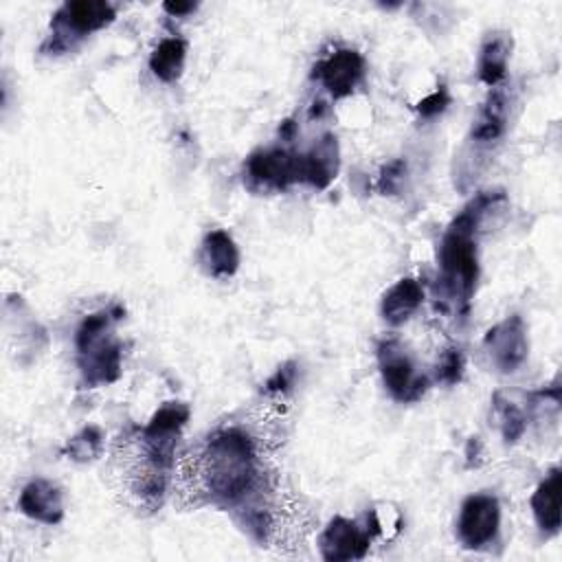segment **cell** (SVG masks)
I'll return each instance as SVG.
<instances>
[{"label": "cell", "instance_id": "obj_17", "mask_svg": "<svg viewBox=\"0 0 562 562\" xmlns=\"http://www.w3.org/2000/svg\"><path fill=\"white\" fill-rule=\"evenodd\" d=\"M512 55V37L507 33H490L481 46L479 55V77L483 83L496 88L505 72H507V61Z\"/></svg>", "mask_w": 562, "mask_h": 562}, {"label": "cell", "instance_id": "obj_11", "mask_svg": "<svg viewBox=\"0 0 562 562\" xmlns=\"http://www.w3.org/2000/svg\"><path fill=\"white\" fill-rule=\"evenodd\" d=\"M20 512L37 522L57 525L64 518V498L55 483L46 479H33L20 492Z\"/></svg>", "mask_w": 562, "mask_h": 562}, {"label": "cell", "instance_id": "obj_20", "mask_svg": "<svg viewBox=\"0 0 562 562\" xmlns=\"http://www.w3.org/2000/svg\"><path fill=\"white\" fill-rule=\"evenodd\" d=\"M492 402H494V411H496V417H498V424H501L503 439L507 443L518 441L525 432V426H527V419H525L522 411L516 404L503 400L501 395H494Z\"/></svg>", "mask_w": 562, "mask_h": 562}, {"label": "cell", "instance_id": "obj_18", "mask_svg": "<svg viewBox=\"0 0 562 562\" xmlns=\"http://www.w3.org/2000/svg\"><path fill=\"white\" fill-rule=\"evenodd\" d=\"M187 44L180 37H165L149 55V70L156 79L173 83L184 68Z\"/></svg>", "mask_w": 562, "mask_h": 562}, {"label": "cell", "instance_id": "obj_2", "mask_svg": "<svg viewBox=\"0 0 562 562\" xmlns=\"http://www.w3.org/2000/svg\"><path fill=\"white\" fill-rule=\"evenodd\" d=\"M204 474L213 498L222 503L241 501L255 485V450L246 432L226 428L215 432L204 452Z\"/></svg>", "mask_w": 562, "mask_h": 562}, {"label": "cell", "instance_id": "obj_6", "mask_svg": "<svg viewBox=\"0 0 562 562\" xmlns=\"http://www.w3.org/2000/svg\"><path fill=\"white\" fill-rule=\"evenodd\" d=\"M114 15L116 13L110 2H97V0L64 2L50 22L53 37L61 40L64 46H68V37H86L88 33L108 26L114 20Z\"/></svg>", "mask_w": 562, "mask_h": 562}, {"label": "cell", "instance_id": "obj_12", "mask_svg": "<svg viewBox=\"0 0 562 562\" xmlns=\"http://www.w3.org/2000/svg\"><path fill=\"white\" fill-rule=\"evenodd\" d=\"M338 171V143L336 136H323L310 151L299 154V182L314 189H325Z\"/></svg>", "mask_w": 562, "mask_h": 562}, {"label": "cell", "instance_id": "obj_19", "mask_svg": "<svg viewBox=\"0 0 562 562\" xmlns=\"http://www.w3.org/2000/svg\"><path fill=\"white\" fill-rule=\"evenodd\" d=\"M187 419H189V408L184 404L167 402L151 415V419L143 428V437L156 439V441H176Z\"/></svg>", "mask_w": 562, "mask_h": 562}, {"label": "cell", "instance_id": "obj_15", "mask_svg": "<svg viewBox=\"0 0 562 562\" xmlns=\"http://www.w3.org/2000/svg\"><path fill=\"white\" fill-rule=\"evenodd\" d=\"M422 299H424V290L413 277L400 279L382 296L380 310H382L384 321L391 325L406 323L415 314V310L422 305Z\"/></svg>", "mask_w": 562, "mask_h": 562}, {"label": "cell", "instance_id": "obj_16", "mask_svg": "<svg viewBox=\"0 0 562 562\" xmlns=\"http://www.w3.org/2000/svg\"><path fill=\"white\" fill-rule=\"evenodd\" d=\"M560 470L553 468L531 496L533 518L538 527L547 533H558L560 529Z\"/></svg>", "mask_w": 562, "mask_h": 562}, {"label": "cell", "instance_id": "obj_13", "mask_svg": "<svg viewBox=\"0 0 562 562\" xmlns=\"http://www.w3.org/2000/svg\"><path fill=\"white\" fill-rule=\"evenodd\" d=\"M507 121H509V94L507 90L496 86L479 108L470 136L474 143H481V145L494 143L505 134Z\"/></svg>", "mask_w": 562, "mask_h": 562}, {"label": "cell", "instance_id": "obj_1", "mask_svg": "<svg viewBox=\"0 0 562 562\" xmlns=\"http://www.w3.org/2000/svg\"><path fill=\"white\" fill-rule=\"evenodd\" d=\"M503 200V193H481L472 200L446 228L439 244V270L441 283L450 299L463 307L470 303L476 279H479V259H476V226L481 215L496 202Z\"/></svg>", "mask_w": 562, "mask_h": 562}, {"label": "cell", "instance_id": "obj_5", "mask_svg": "<svg viewBox=\"0 0 562 562\" xmlns=\"http://www.w3.org/2000/svg\"><path fill=\"white\" fill-rule=\"evenodd\" d=\"M483 349L490 358V364L501 373L516 371L527 358V329L518 314H512L487 329L483 338Z\"/></svg>", "mask_w": 562, "mask_h": 562}, {"label": "cell", "instance_id": "obj_25", "mask_svg": "<svg viewBox=\"0 0 562 562\" xmlns=\"http://www.w3.org/2000/svg\"><path fill=\"white\" fill-rule=\"evenodd\" d=\"M294 378H296L294 364H292V362H290V364H283V367H279V369L274 371V375L266 382V391H270V393L288 391V389L294 384Z\"/></svg>", "mask_w": 562, "mask_h": 562}, {"label": "cell", "instance_id": "obj_7", "mask_svg": "<svg viewBox=\"0 0 562 562\" xmlns=\"http://www.w3.org/2000/svg\"><path fill=\"white\" fill-rule=\"evenodd\" d=\"M314 79H318L325 90L334 97H347L364 77V59L353 48H338L329 53L314 66Z\"/></svg>", "mask_w": 562, "mask_h": 562}, {"label": "cell", "instance_id": "obj_21", "mask_svg": "<svg viewBox=\"0 0 562 562\" xmlns=\"http://www.w3.org/2000/svg\"><path fill=\"white\" fill-rule=\"evenodd\" d=\"M103 446V435L97 426H86L81 428L75 437L68 439L66 443V454L72 461H92Z\"/></svg>", "mask_w": 562, "mask_h": 562}, {"label": "cell", "instance_id": "obj_8", "mask_svg": "<svg viewBox=\"0 0 562 562\" xmlns=\"http://www.w3.org/2000/svg\"><path fill=\"white\" fill-rule=\"evenodd\" d=\"M369 542H371L369 529H360L353 520L345 516L331 518L318 538L323 558L334 562L364 558V553L369 551Z\"/></svg>", "mask_w": 562, "mask_h": 562}, {"label": "cell", "instance_id": "obj_3", "mask_svg": "<svg viewBox=\"0 0 562 562\" xmlns=\"http://www.w3.org/2000/svg\"><path fill=\"white\" fill-rule=\"evenodd\" d=\"M378 364L384 386L397 402H415L424 395L428 382L415 371L411 356L397 340H384L378 347Z\"/></svg>", "mask_w": 562, "mask_h": 562}, {"label": "cell", "instance_id": "obj_14", "mask_svg": "<svg viewBox=\"0 0 562 562\" xmlns=\"http://www.w3.org/2000/svg\"><path fill=\"white\" fill-rule=\"evenodd\" d=\"M202 263L206 266L209 274L215 279H228L239 268V250L233 237L222 231H209L202 239Z\"/></svg>", "mask_w": 562, "mask_h": 562}, {"label": "cell", "instance_id": "obj_4", "mask_svg": "<svg viewBox=\"0 0 562 562\" xmlns=\"http://www.w3.org/2000/svg\"><path fill=\"white\" fill-rule=\"evenodd\" d=\"M501 525V505L498 498L492 494H472L463 501L459 520H457V531L459 540L468 549H483L487 547Z\"/></svg>", "mask_w": 562, "mask_h": 562}, {"label": "cell", "instance_id": "obj_23", "mask_svg": "<svg viewBox=\"0 0 562 562\" xmlns=\"http://www.w3.org/2000/svg\"><path fill=\"white\" fill-rule=\"evenodd\" d=\"M404 173H406V162L404 160H393L389 165L382 167L380 171V178H378V189L386 195L391 193H397L402 182H404Z\"/></svg>", "mask_w": 562, "mask_h": 562}, {"label": "cell", "instance_id": "obj_9", "mask_svg": "<svg viewBox=\"0 0 562 562\" xmlns=\"http://www.w3.org/2000/svg\"><path fill=\"white\" fill-rule=\"evenodd\" d=\"M248 178L263 189H288L299 182V154L285 149H261L246 162Z\"/></svg>", "mask_w": 562, "mask_h": 562}, {"label": "cell", "instance_id": "obj_22", "mask_svg": "<svg viewBox=\"0 0 562 562\" xmlns=\"http://www.w3.org/2000/svg\"><path fill=\"white\" fill-rule=\"evenodd\" d=\"M463 375V353L459 349H448L437 367V378L443 384H457Z\"/></svg>", "mask_w": 562, "mask_h": 562}, {"label": "cell", "instance_id": "obj_10", "mask_svg": "<svg viewBox=\"0 0 562 562\" xmlns=\"http://www.w3.org/2000/svg\"><path fill=\"white\" fill-rule=\"evenodd\" d=\"M77 353L79 369L88 386L110 384L121 375V347L110 338V334L77 349Z\"/></svg>", "mask_w": 562, "mask_h": 562}, {"label": "cell", "instance_id": "obj_26", "mask_svg": "<svg viewBox=\"0 0 562 562\" xmlns=\"http://www.w3.org/2000/svg\"><path fill=\"white\" fill-rule=\"evenodd\" d=\"M162 9H165L169 15H187V13L195 11V4H193V2H165Z\"/></svg>", "mask_w": 562, "mask_h": 562}, {"label": "cell", "instance_id": "obj_24", "mask_svg": "<svg viewBox=\"0 0 562 562\" xmlns=\"http://www.w3.org/2000/svg\"><path fill=\"white\" fill-rule=\"evenodd\" d=\"M448 105H450V94H448L446 86H439L435 92H430L428 97H424V99L417 103V112H419L424 119H432V116L441 114Z\"/></svg>", "mask_w": 562, "mask_h": 562}]
</instances>
